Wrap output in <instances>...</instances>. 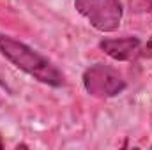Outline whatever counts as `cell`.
Listing matches in <instances>:
<instances>
[{
	"label": "cell",
	"instance_id": "6da1fadb",
	"mask_svg": "<svg viewBox=\"0 0 152 150\" xmlns=\"http://www.w3.org/2000/svg\"><path fill=\"white\" fill-rule=\"evenodd\" d=\"M0 53L9 62H12L18 69L30 74L41 83H46L50 87L64 85V74L46 57L34 51L30 46L23 44L21 41L0 34Z\"/></svg>",
	"mask_w": 152,
	"mask_h": 150
},
{
	"label": "cell",
	"instance_id": "7a4b0ae2",
	"mask_svg": "<svg viewBox=\"0 0 152 150\" xmlns=\"http://www.w3.org/2000/svg\"><path fill=\"white\" fill-rule=\"evenodd\" d=\"M75 7L101 32H113L122 20L120 0H75Z\"/></svg>",
	"mask_w": 152,
	"mask_h": 150
},
{
	"label": "cell",
	"instance_id": "3957f363",
	"mask_svg": "<svg viewBox=\"0 0 152 150\" xmlns=\"http://www.w3.org/2000/svg\"><path fill=\"white\" fill-rule=\"evenodd\" d=\"M83 87L94 97H113L126 88V83L113 67L96 64L83 73Z\"/></svg>",
	"mask_w": 152,
	"mask_h": 150
},
{
	"label": "cell",
	"instance_id": "277c9868",
	"mask_svg": "<svg viewBox=\"0 0 152 150\" xmlns=\"http://www.w3.org/2000/svg\"><path fill=\"white\" fill-rule=\"evenodd\" d=\"M99 46L113 60H129L140 50V39L138 37L104 39V41H101Z\"/></svg>",
	"mask_w": 152,
	"mask_h": 150
},
{
	"label": "cell",
	"instance_id": "5b68a950",
	"mask_svg": "<svg viewBox=\"0 0 152 150\" xmlns=\"http://www.w3.org/2000/svg\"><path fill=\"white\" fill-rule=\"evenodd\" d=\"M142 57H147V58H151L152 57V37L147 41V44H145V48L142 50V53H140Z\"/></svg>",
	"mask_w": 152,
	"mask_h": 150
},
{
	"label": "cell",
	"instance_id": "8992f818",
	"mask_svg": "<svg viewBox=\"0 0 152 150\" xmlns=\"http://www.w3.org/2000/svg\"><path fill=\"white\" fill-rule=\"evenodd\" d=\"M0 149H4V143H2V138H0Z\"/></svg>",
	"mask_w": 152,
	"mask_h": 150
}]
</instances>
